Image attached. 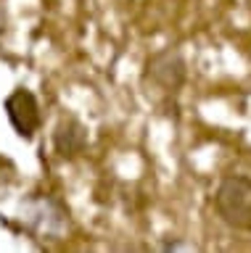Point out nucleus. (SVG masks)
<instances>
[{
	"label": "nucleus",
	"mask_w": 251,
	"mask_h": 253,
	"mask_svg": "<svg viewBox=\"0 0 251 253\" xmlns=\"http://www.w3.org/2000/svg\"><path fill=\"white\" fill-rule=\"evenodd\" d=\"M53 145H56V153L61 158L80 156L88 148V129H85V124L74 116L61 119L56 132H53Z\"/></svg>",
	"instance_id": "5"
},
{
	"label": "nucleus",
	"mask_w": 251,
	"mask_h": 253,
	"mask_svg": "<svg viewBox=\"0 0 251 253\" xmlns=\"http://www.w3.org/2000/svg\"><path fill=\"white\" fill-rule=\"evenodd\" d=\"M21 221L27 224V229L32 235L45 237V240H61V235L69 227L66 209L58 201H53L50 195L29 198L24 203V211H21Z\"/></svg>",
	"instance_id": "2"
},
{
	"label": "nucleus",
	"mask_w": 251,
	"mask_h": 253,
	"mask_svg": "<svg viewBox=\"0 0 251 253\" xmlns=\"http://www.w3.org/2000/svg\"><path fill=\"white\" fill-rule=\"evenodd\" d=\"M143 82L153 84L156 90H161L167 95H175L185 82V58L175 50V47L153 53L146 63Z\"/></svg>",
	"instance_id": "3"
},
{
	"label": "nucleus",
	"mask_w": 251,
	"mask_h": 253,
	"mask_svg": "<svg viewBox=\"0 0 251 253\" xmlns=\"http://www.w3.org/2000/svg\"><path fill=\"white\" fill-rule=\"evenodd\" d=\"M5 114H8V122L19 137L24 140L35 137L37 126H40V106H37V98L29 90H24V87L13 90L5 98Z\"/></svg>",
	"instance_id": "4"
},
{
	"label": "nucleus",
	"mask_w": 251,
	"mask_h": 253,
	"mask_svg": "<svg viewBox=\"0 0 251 253\" xmlns=\"http://www.w3.org/2000/svg\"><path fill=\"white\" fill-rule=\"evenodd\" d=\"M214 209L227 227L251 232V179L243 174L225 177L214 193Z\"/></svg>",
	"instance_id": "1"
}]
</instances>
